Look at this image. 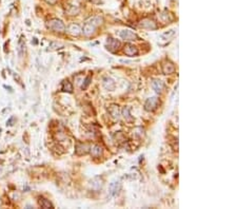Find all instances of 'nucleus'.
I'll return each instance as SVG.
<instances>
[{
    "label": "nucleus",
    "instance_id": "25",
    "mask_svg": "<svg viewBox=\"0 0 237 209\" xmlns=\"http://www.w3.org/2000/svg\"><path fill=\"white\" fill-rule=\"evenodd\" d=\"M69 13H70V15H77L79 13V9L75 6H71V10L69 11Z\"/></svg>",
    "mask_w": 237,
    "mask_h": 209
},
{
    "label": "nucleus",
    "instance_id": "26",
    "mask_svg": "<svg viewBox=\"0 0 237 209\" xmlns=\"http://www.w3.org/2000/svg\"><path fill=\"white\" fill-rule=\"evenodd\" d=\"M14 120H15V117H14V116H12V117L9 118L8 122H6V126H13L14 125V124H13Z\"/></svg>",
    "mask_w": 237,
    "mask_h": 209
},
{
    "label": "nucleus",
    "instance_id": "24",
    "mask_svg": "<svg viewBox=\"0 0 237 209\" xmlns=\"http://www.w3.org/2000/svg\"><path fill=\"white\" fill-rule=\"evenodd\" d=\"M175 35V31L174 30H171V31H168V32H165L162 34V38L165 39H170L171 37H173Z\"/></svg>",
    "mask_w": 237,
    "mask_h": 209
},
{
    "label": "nucleus",
    "instance_id": "23",
    "mask_svg": "<svg viewBox=\"0 0 237 209\" xmlns=\"http://www.w3.org/2000/svg\"><path fill=\"white\" fill-rule=\"evenodd\" d=\"M91 79H92L91 76H87V77L84 78V82L81 86V90H87V87H89L90 84H91Z\"/></svg>",
    "mask_w": 237,
    "mask_h": 209
},
{
    "label": "nucleus",
    "instance_id": "2",
    "mask_svg": "<svg viewBox=\"0 0 237 209\" xmlns=\"http://www.w3.org/2000/svg\"><path fill=\"white\" fill-rule=\"evenodd\" d=\"M158 104H159V98L157 96L149 97L146 101V103H144V110L148 111V112L155 111L157 109Z\"/></svg>",
    "mask_w": 237,
    "mask_h": 209
},
{
    "label": "nucleus",
    "instance_id": "17",
    "mask_svg": "<svg viewBox=\"0 0 237 209\" xmlns=\"http://www.w3.org/2000/svg\"><path fill=\"white\" fill-rule=\"evenodd\" d=\"M61 90H62L63 92H68V93H73V85L71 84L69 80H65V82H62V84H61Z\"/></svg>",
    "mask_w": 237,
    "mask_h": 209
},
{
    "label": "nucleus",
    "instance_id": "5",
    "mask_svg": "<svg viewBox=\"0 0 237 209\" xmlns=\"http://www.w3.org/2000/svg\"><path fill=\"white\" fill-rule=\"evenodd\" d=\"M119 35H120V37H121V39H123L124 41H134V40L138 39V36L131 30L120 31Z\"/></svg>",
    "mask_w": 237,
    "mask_h": 209
},
{
    "label": "nucleus",
    "instance_id": "28",
    "mask_svg": "<svg viewBox=\"0 0 237 209\" xmlns=\"http://www.w3.org/2000/svg\"><path fill=\"white\" fill-rule=\"evenodd\" d=\"M93 3H95V4H98V3H100V1L101 0H91Z\"/></svg>",
    "mask_w": 237,
    "mask_h": 209
},
{
    "label": "nucleus",
    "instance_id": "10",
    "mask_svg": "<svg viewBox=\"0 0 237 209\" xmlns=\"http://www.w3.org/2000/svg\"><path fill=\"white\" fill-rule=\"evenodd\" d=\"M123 53L129 57H134V56L138 55V49H137V47L134 46V44H127L124 46V48H123Z\"/></svg>",
    "mask_w": 237,
    "mask_h": 209
},
{
    "label": "nucleus",
    "instance_id": "20",
    "mask_svg": "<svg viewBox=\"0 0 237 209\" xmlns=\"http://www.w3.org/2000/svg\"><path fill=\"white\" fill-rule=\"evenodd\" d=\"M24 51H25V44L23 41V38H21L18 42V49H17V52H18V55L19 57H22L23 54H24Z\"/></svg>",
    "mask_w": 237,
    "mask_h": 209
},
{
    "label": "nucleus",
    "instance_id": "12",
    "mask_svg": "<svg viewBox=\"0 0 237 209\" xmlns=\"http://www.w3.org/2000/svg\"><path fill=\"white\" fill-rule=\"evenodd\" d=\"M68 32L70 33L71 35L73 36H79L81 34V28H80L79 25L77 23H72L70 25V27L68 28Z\"/></svg>",
    "mask_w": 237,
    "mask_h": 209
},
{
    "label": "nucleus",
    "instance_id": "16",
    "mask_svg": "<svg viewBox=\"0 0 237 209\" xmlns=\"http://www.w3.org/2000/svg\"><path fill=\"white\" fill-rule=\"evenodd\" d=\"M109 112L114 118H119V107L117 104H111L109 108Z\"/></svg>",
    "mask_w": 237,
    "mask_h": 209
},
{
    "label": "nucleus",
    "instance_id": "27",
    "mask_svg": "<svg viewBox=\"0 0 237 209\" xmlns=\"http://www.w3.org/2000/svg\"><path fill=\"white\" fill-rule=\"evenodd\" d=\"M46 1L47 2V3H50V4H55L56 2H57V0H46Z\"/></svg>",
    "mask_w": 237,
    "mask_h": 209
},
{
    "label": "nucleus",
    "instance_id": "9",
    "mask_svg": "<svg viewBox=\"0 0 237 209\" xmlns=\"http://www.w3.org/2000/svg\"><path fill=\"white\" fill-rule=\"evenodd\" d=\"M81 33L87 37L93 36L95 33H96V27L90 22H85L83 28H81Z\"/></svg>",
    "mask_w": 237,
    "mask_h": 209
},
{
    "label": "nucleus",
    "instance_id": "13",
    "mask_svg": "<svg viewBox=\"0 0 237 209\" xmlns=\"http://www.w3.org/2000/svg\"><path fill=\"white\" fill-rule=\"evenodd\" d=\"M90 153H91V155L93 156V158H100L103 153V149H102V147L99 146V145H95L93 148L90 149Z\"/></svg>",
    "mask_w": 237,
    "mask_h": 209
},
{
    "label": "nucleus",
    "instance_id": "7",
    "mask_svg": "<svg viewBox=\"0 0 237 209\" xmlns=\"http://www.w3.org/2000/svg\"><path fill=\"white\" fill-rule=\"evenodd\" d=\"M121 190V182L119 180H113L112 183L109 186V192L112 196H116Z\"/></svg>",
    "mask_w": 237,
    "mask_h": 209
},
{
    "label": "nucleus",
    "instance_id": "8",
    "mask_svg": "<svg viewBox=\"0 0 237 209\" xmlns=\"http://www.w3.org/2000/svg\"><path fill=\"white\" fill-rule=\"evenodd\" d=\"M103 186V180L101 177H95L90 180V188L95 191H98L102 188Z\"/></svg>",
    "mask_w": 237,
    "mask_h": 209
},
{
    "label": "nucleus",
    "instance_id": "19",
    "mask_svg": "<svg viewBox=\"0 0 237 209\" xmlns=\"http://www.w3.org/2000/svg\"><path fill=\"white\" fill-rule=\"evenodd\" d=\"M102 21H103V18L101 16H93V17H91L87 20V22L94 25L95 27H98V25H100L102 23Z\"/></svg>",
    "mask_w": 237,
    "mask_h": 209
},
{
    "label": "nucleus",
    "instance_id": "22",
    "mask_svg": "<svg viewBox=\"0 0 237 209\" xmlns=\"http://www.w3.org/2000/svg\"><path fill=\"white\" fill-rule=\"evenodd\" d=\"M61 48H63V44H60V42H58V41H52L51 44H50V46H49V49L51 50V51L59 50V49H61Z\"/></svg>",
    "mask_w": 237,
    "mask_h": 209
},
{
    "label": "nucleus",
    "instance_id": "14",
    "mask_svg": "<svg viewBox=\"0 0 237 209\" xmlns=\"http://www.w3.org/2000/svg\"><path fill=\"white\" fill-rule=\"evenodd\" d=\"M103 87L106 88L109 91H113L115 89V82L110 77H106L103 78Z\"/></svg>",
    "mask_w": 237,
    "mask_h": 209
},
{
    "label": "nucleus",
    "instance_id": "1",
    "mask_svg": "<svg viewBox=\"0 0 237 209\" xmlns=\"http://www.w3.org/2000/svg\"><path fill=\"white\" fill-rule=\"evenodd\" d=\"M46 28L52 30L56 33H63L65 32V25L59 19H51L46 22Z\"/></svg>",
    "mask_w": 237,
    "mask_h": 209
},
{
    "label": "nucleus",
    "instance_id": "18",
    "mask_svg": "<svg viewBox=\"0 0 237 209\" xmlns=\"http://www.w3.org/2000/svg\"><path fill=\"white\" fill-rule=\"evenodd\" d=\"M122 116L125 120H128V122H132L133 117L131 115V108H130V107L127 106L122 109Z\"/></svg>",
    "mask_w": 237,
    "mask_h": 209
},
{
    "label": "nucleus",
    "instance_id": "4",
    "mask_svg": "<svg viewBox=\"0 0 237 209\" xmlns=\"http://www.w3.org/2000/svg\"><path fill=\"white\" fill-rule=\"evenodd\" d=\"M91 146L85 142H77L75 146V153L77 155H85L90 152Z\"/></svg>",
    "mask_w": 237,
    "mask_h": 209
},
{
    "label": "nucleus",
    "instance_id": "3",
    "mask_svg": "<svg viewBox=\"0 0 237 209\" xmlns=\"http://www.w3.org/2000/svg\"><path fill=\"white\" fill-rule=\"evenodd\" d=\"M106 50H109L110 52L112 53H115L119 50L120 48V41L113 37H108L106 39Z\"/></svg>",
    "mask_w": 237,
    "mask_h": 209
},
{
    "label": "nucleus",
    "instance_id": "15",
    "mask_svg": "<svg viewBox=\"0 0 237 209\" xmlns=\"http://www.w3.org/2000/svg\"><path fill=\"white\" fill-rule=\"evenodd\" d=\"M152 87H153L154 91H155L157 94H160L163 90V84H162V82L159 79L153 80V82H152Z\"/></svg>",
    "mask_w": 237,
    "mask_h": 209
},
{
    "label": "nucleus",
    "instance_id": "11",
    "mask_svg": "<svg viewBox=\"0 0 237 209\" xmlns=\"http://www.w3.org/2000/svg\"><path fill=\"white\" fill-rule=\"evenodd\" d=\"M161 70H162V73L165 75L168 74H172V73L175 72V66L173 65L171 61H163L162 63V66H161Z\"/></svg>",
    "mask_w": 237,
    "mask_h": 209
},
{
    "label": "nucleus",
    "instance_id": "21",
    "mask_svg": "<svg viewBox=\"0 0 237 209\" xmlns=\"http://www.w3.org/2000/svg\"><path fill=\"white\" fill-rule=\"evenodd\" d=\"M39 205L41 206L42 208H53V205L50 201H47L46 199H43V198H40L39 199Z\"/></svg>",
    "mask_w": 237,
    "mask_h": 209
},
{
    "label": "nucleus",
    "instance_id": "6",
    "mask_svg": "<svg viewBox=\"0 0 237 209\" xmlns=\"http://www.w3.org/2000/svg\"><path fill=\"white\" fill-rule=\"evenodd\" d=\"M139 27L142 28H146V30H156L157 28V25H156V22L153 19L143 18L139 22Z\"/></svg>",
    "mask_w": 237,
    "mask_h": 209
}]
</instances>
